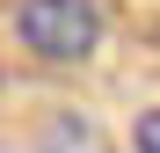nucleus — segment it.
I'll use <instances>...</instances> for the list:
<instances>
[{"label": "nucleus", "instance_id": "f03ea898", "mask_svg": "<svg viewBox=\"0 0 160 153\" xmlns=\"http://www.w3.org/2000/svg\"><path fill=\"white\" fill-rule=\"evenodd\" d=\"M131 153H160V102L131 117Z\"/></svg>", "mask_w": 160, "mask_h": 153}, {"label": "nucleus", "instance_id": "f257e3e1", "mask_svg": "<svg viewBox=\"0 0 160 153\" xmlns=\"http://www.w3.org/2000/svg\"><path fill=\"white\" fill-rule=\"evenodd\" d=\"M8 22L37 66H88L102 44V0H15Z\"/></svg>", "mask_w": 160, "mask_h": 153}]
</instances>
